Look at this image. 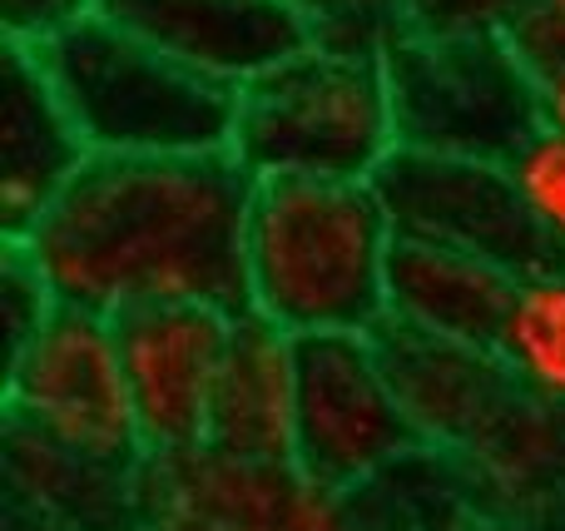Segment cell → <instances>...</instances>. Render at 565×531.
I'll return each instance as SVG.
<instances>
[{
	"label": "cell",
	"instance_id": "11",
	"mask_svg": "<svg viewBox=\"0 0 565 531\" xmlns=\"http://www.w3.org/2000/svg\"><path fill=\"white\" fill-rule=\"evenodd\" d=\"M99 10L224 89L254 85L312 45L302 0H105Z\"/></svg>",
	"mask_w": 565,
	"mask_h": 531
},
{
	"label": "cell",
	"instance_id": "21",
	"mask_svg": "<svg viewBox=\"0 0 565 531\" xmlns=\"http://www.w3.org/2000/svg\"><path fill=\"white\" fill-rule=\"evenodd\" d=\"M501 40L516 50L541 89L565 79V0H526Z\"/></svg>",
	"mask_w": 565,
	"mask_h": 531
},
{
	"label": "cell",
	"instance_id": "16",
	"mask_svg": "<svg viewBox=\"0 0 565 531\" xmlns=\"http://www.w3.org/2000/svg\"><path fill=\"white\" fill-rule=\"evenodd\" d=\"M6 487L25 492L75 531H139L145 467L70 453L15 423H6Z\"/></svg>",
	"mask_w": 565,
	"mask_h": 531
},
{
	"label": "cell",
	"instance_id": "23",
	"mask_svg": "<svg viewBox=\"0 0 565 531\" xmlns=\"http://www.w3.org/2000/svg\"><path fill=\"white\" fill-rule=\"evenodd\" d=\"M105 0H0V30L15 45H50L55 35L75 30L79 20L99 15Z\"/></svg>",
	"mask_w": 565,
	"mask_h": 531
},
{
	"label": "cell",
	"instance_id": "8",
	"mask_svg": "<svg viewBox=\"0 0 565 531\" xmlns=\"http://www.w3.org/2000/svg\"><path fill=\"white\" fill-rule=\"evenodd\" d=\"M372 184L387 204L397 238L457 248L516 278L565 268V254L536 224L507 164L397 149Z\"/></svg>",
	"mask_w": 565,
	"mask_h": 531
},
{
	"label": "cell",
	"instance_id": "13",
	"mask_svg": "<svg viewBox=\"0 0 565 531\" xmlns=\"http://www.w3.org/2000/svg\"><path fill=\"white\" fill-rule=\"evenodd\" d=\"M377 348L392 368V383L402 387L422 437L441 453L461 457L487 437V427L507 413V403L521 393L511 373L497 363V353L447 343V338L417 333L407 323H382Z\"/></svg>",
	"mask_w": 565,
	"mask_h": 531
},
{
	"label": "cell",
	"instance_id": "9",
	"mask_svg": "<svg viewBox=\"0 0 565 531\" xmlns=\"http://www.w3.org/2000/svg\"><path fill=\"white\" fill-rule=\"evenodd\" d=\"M125 373L129 417L149 463L189 457L209 443L218 373L234 338V314L199 304H154L109 318Z\"/></svg>",
	"mask_w": 565,
	"mask_h": 531
},
{
	"label": "cell",
	"instance_id": "25",
	"mask_svg": "<svg viewBox=\"0 0 565 531\" xmlns=\"http://www.w3.org/2000/svg\"><path fill=\"white\" fill-rule=\"evenodd\" d=\"M546 129H556V135H565V79H556V85H546Z\"/></svg>",
	"mask_w": 565,
	"mask_h": 531
},
{
	"label": "cell",
	"instance_id": "12",
	"mask_svg": "<svg viewBox=\"0 0 565 531\" xmlns=\"http://www.w3.org/2000/svg\"><path fill=\"white\" fill-rule=\"evenodd\" d=\"M89 145L30 45L6 40L0 109V238L20 244L89 164Z\"/></svg>",
	"mask_w": 565,
	"mask_h": 531
},
{
	"label": "cell",
	"instance_id": "7",
	"mask_svg": "<svg viewBox=\"0 0 565 531\" xmlns=\"http://www.w3.org/2000/svg\"><path fill=\"white\" fill-rule=\"evenodd\" d=\"M6 423L99 463H149L129 417L115 323L89 308L60 304L35 343L6 363Z\"/></svg>",
	"mask_w": 565,
	"mask_h": 531
},
{
	"label": "cell",
	"instance_id": "10",
	"mask_svg": "<svg viewBox=\"0 0 565 531\" xmlns=\"http://www.w3.org/2000/svg\"><path fill=\"white\" fill-rule=\"evenodd\" d=\"M139 531H362L348 492L318 487L292 463L199 453L145 463Z\"/></svg>",
	"mask_w": 565,
	"mask_h": 531
},
{
	"label": "cell",
	"instance_id": "14",
	"mask_svg": "<svg viewBox=\"0 0 565 531\" xmlns=\"http://www.w3.org/2000/svg\"><path fill=\"white\" fill-rule=\"evenodd\" d=\"M521 278L457 248L397 238L392 248V323L447 343L497 353Z\"/></svg>",
	"mask_w": 565,
	"mask_h": 531
},
{
	"label": "cell",
	"instance_id": "1",
	"mask_svg": "<svg viewBox=\"0 0 565 531\" xmlns=\"http://www.w3.org/2000/svg\"><path fill=\"white\" fill-rule=\"evenodd\" d=\"M254 184L234 155H95L20 244L70 308L119 318L199 304L238 318L248 314Z\"/></svg>",
	"mask_w": 565,
	"mask_h": 531
},
{
	"label": "cell",
	"instance_id": "22",
	"mask_svg": "<svg viewBox=\"0 0 565 531\" xmlns=\"http://www.w3.org/2000/svg\"><path fill=\"white\" fill-rule=\"evenodd\" d=\"M417 35H507L526 0H397Z\"/></svg>",
	"mask_w": 565,
	"mask_h": 531
},
{
	"label": "cell",
	"instance_id": "2",
	"mask_svg": "<svg viewBox=\"0 0 565 531\" xmlns=\"http://www.w3.org/2000/svg\"><path fill=\"white\" fill-rule=\"evenodd\" d=\"M397 229L372 179H258L248 204V314L288 338L377 333L392 318Z\"/></svg>",
	"mask_w": 565,
	"mask_h": 531
},
{
	"label": "cell",
	"instance_id": "20",
	"mask_svg": "<svg viewBox=\"0 0 565 531\" xmlns=\"http://www.w3.org/2000/svg\"><path fill=\"white\" fill-rule=\"evenodd\" d=\"M507 169L516 179L526 209L536 214V224L546 229V238L565 254V135L541 129Z\"/></svg>",
	"mask_w": 565,
	"mask_h": 531
},
{
	"label": "cell",
	"instance_id": "19",
	"mask_svg": "<svg viewBox=\"0 0 565 531\" xmlns=\"http://www.w3.org/2000/svg\"><path fill=\"white\" fill-rule=\"evenodd\" d=\"M60 308L50 278L40 274V264L30 258L25 244L0 248V314H6V363L20 358L40 338V328L50 323V314Z\"/></svg>",
	"mask_w": 565,
	"mask_h": 531
},
{
	"label": "cell",
	"instance_id": "17",
	"mask_svg": "<svg viewBox=\"0 0 565 531\" xmlns=\"http://www.w3.org/2000/svg\"><path fill=\"white\" fill-rule=\"evenodd\" d=\"M497 363L516 387L565 413V268L521 278L501 328Z\"/></svg>",
	"mask_w": 565,
	"mask_h": 531
},
{
	"label": "cell",
	"instance_id": "6",
	"mask_svg": "<svg viewBox=\"0 0 565 531\" xmlns=\"http://www.w3.org/2000/svg\"><path fill=\"white\" fill-rule=\"evenodd\" d=\"M431 447L377 348V333L292 338V467L332 492Z\"/></svg>",
	"mask_w": 565,
	"mask_h": 531
},
{
	"label": "cell",
	"instance_id": "18",
	"mask_svg": "<svg viewBox=\"0 0 565 531\" xmlns=\"http://www.w3.org/2000/svg\"><path fill=\"white\" fill-rule=\"evenodd\" d=\"M302 10L312 45L332 55L387 60V50L407 35L397 0H302Z\"/></svg>",
	"mask_w": 565,
	"mask_h": 531
},
{
	"label": "cell",
	"instance_id": "15",
	"mask_svg": "<svg viewBox=\"0 0 565 531\" xmlns=\"http://www.w3.org/2000/svg\"><path fill=\"white\" fill-rule=\"evenodd\" d=\"M204 447L244 463H292V338L254 314L234 318Z\"/></svg>",
	"mask_w": 565,
	"mask_h": 531
},
{
	"label": "cell",
	"instance_id": "4",
	"mask_svg": "<svg viewBox=\"0 0 565 531\" xmlns=\"http://www.w3.org/2000/svg\"><path fill=\"white\" fill-rule=\"evenodd\" d=\"M228 155L254 179H377L397 155L387 65L308 45L238 89Z\"/></svg>",
	"mask_w": 565,
	"mask_h": 531
},
{
	"label": "cell",
	"instance_id": "24",
	"mask_svg": "<svg viewBox=\"0 0 565 531\" xmlns=\"http://www.w3.org/2000/svg\"><path fill=\"white\" fill-rule=\"evenodd\" d=\"M6 531H75V527L60 522V517L45 512L40 502H30L25 492L6 487Z\"/></svg>",
	"mask_w": 565,
	"mask_h": 531
},
{
	"label": "cell",
	"instance_id": "5",
	"mask_svg": "<svg viewBox=\"0 0 565 531\" xmlns=\"http://www.w3.org/2000/svg\"><path fill=\"white\" fill-rule=\"evenodd\" d=\"M397 149L511 164L546 129V89L501 35H407L387 50Z\"/></svg>",
	"mask_w": 565,
	"mask_h": 531
},
{
	"label": "cell",
	"instance_id": "3",
	"mask_svg": "<svg viewBox=\"0 0 565 531\" xmlns=\"http://www.w3.org/2000/svg\"><path fill=\"white\" fill-rule=\"evenodd\" d=\"M35 50V45H30ZM89 155H228L238 89L204 79L135 30L99 15L35 50Z\"/></svg>",
	"mask_w": 565,
	"mask_h": 531
}]
</instances>
